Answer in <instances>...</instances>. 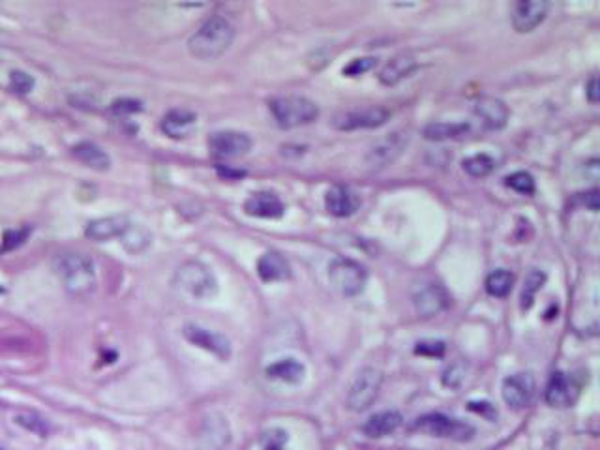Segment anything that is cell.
I'll return each instance as SVG.
<instances>
[{
  "mask_svg": "<svg viewBox=\"0 0 600 450\" xmlns=\"http://www.w3.org/2000/svg\"><path fill=\"white\" fill-rule=\"evenodd\" d=\"M235 29L225 17L212 16L192 34L188 49L199 61H214L231 47Z\"/></svg>",
  "mask_w": 600,
  "mask_h": 450,
  "instance_id": "6da1fadb",
  "label": "cell"
},
{
  "mask_svg": "<svg viewBox=\"0 0 600 450\" xmlns=\"http://www.w3.org/2000/svg\"><path fill=\"white\" fill-rule=\"evenodd\" d=\"M55 272L66 291L76 297H86L96 289V270L92 259L85 253L64 252L55 257Z\"/></svg>",
  "mask_w": 600,
  "mask_h": 450,
  "instance_id": "7a4b0ae2",
  "label": "cell"
},
{
  "mask_svg": "<svg viewBox=\"0 0 600 450\" xmlns=\"http://www.w3.org/2000/svg\"><path fill=\"white\" fill-rule=\"evenodd\" d=\"M268 109L273 113L278 126L283 128V130L312 124L319 115L317 106L312 100L304 96H297V94L273 98V100L268 101Z\"/></svg>",
  "mask_w": 600,
  "mask_h": 450,
  "instance_id": "3957f363",
  "label": "cell"
},
{
  "mask_svg": "<svg viewBox=\"0 0 600 450\" xmlns=\"http://www.w3.org/2000/svg\"><path fill=\"white\" fill-rule=\"evenodd\" d=\"M328 280L343 297H357L364 291L368 272L360 263L349 257H336L328 265Z\"/></svg>",
  "mask_w": 600,
  "mask_h": 450,
  "instance_id": "277c9868",
  "label": "cell"
},
{
  "mask_svg": "<svg viewBox=\"0 0 600 450\" xmlns=\"http://www.w3.org/2000/svg\"><path fill=\"white\" fill-rule=\"evenodd\" d=\"M413 430L432 435V437L452 441H469L474 435V428L471 424L452 419V416L441 415V413H429V415L419 416L415 420Z\"/></svg>",
  "mask_w": 600,
  "mask_h": 450,
  "instance_id": "5b68a950",
  "label": "cell"
},
{
  "mask_svg": "<svg viewBox=\"0 0 600 450\" xmlns=\"http://www.w3.org/2000/svg\"><path fill=\"white\" fill-rule=\"evenodd\" d=\"M175 282L195 299H210L218 291L214 274L199 261H186L177 268Z\"/></svg>",
  "mask_w": 600,
  "mask_h": 450,
  "instance_id": "8992f818",
  "label": "cell"
},
{
  "mask_svg": "<svg viewBox=\"0 0 600 450\" xmlns=\"http://www.w3.org/2000/svg\"><path fill=\"white\" fill-rule=\"evenodd\" d=\"M390 118V111L387 107L370 106L349 109V111L338 113L332 118V126L342 132H353V130H370V128L383 126Z\"/></svg>",
  "mask_w": 600,
  "mask_h": 450,
  "instance_id": "52a82bcc",
  "label": "cell"
},
{
  "mask_svg": "<svg viewBox=\"0 0 600 450\" xmlns=\"http://www.w3.org/2000/svg\"><path fill=\"white\" fill-rule=\"evenodd\" d=\"M383 383V375L375 368H364L360 369V374L355 377L353 384L347 392V407L351 411L368 409L373 400L377 398L379 389Z\"/></svg>",
  "mask_w": 600,
  "mask_h": 450,
  "instance_id": "ba28073f",
  "label": "cell"
},
{
  "mask_svg": "<svg viewBox=\"0 0 600 450\" xmlns=\"http://www.w3.org/2000/svg\"><path fill=\"white\" fill-rule=\"evenodd\" d=\"M535 377L529 372H522V374L509 375L503 381L501 394H503L504 404L510 405L512 409H524L535 398Z\"/></svg>",
  "mask_w": 600,
  "mask_h": 450,
  "instance_id": "9c48e42d",
  "label": "cell"
},
{
  "mask_svg": "<svg viewBox=\"0 0 600 450\" xmlns=\"http://www.w3.org/2000/svg\"><path fill=\"white\" fill-rule=\"evenodd\" d=\"M413 304L422 317H434L449 308L450 297L441 284L426 282L415 289Z\"/></svg>",
  "mask_w": 600,
  "mask_h": 450,
  "instance_id": "30bf717a",
  "label": "cell"
},
{
  "mask_svg": "<svg viewBox=\"0 0 600 450\" xmlns=\"http://www.w3.org/2000/svg\"><path fill=\"white\" fill-rule=\"evenodd\" d=\"M409 143L407 132H392L383 139H379L372 148H370L368 156H366V163L372 169H381L392 163L396 158L404 152Z\"/></svg>",
  "mask_w": 600,
  "mask_h": 450,
  "instance_id": "8fae6325",
  "label": "cell"
},
{
  "mask_svg": "<svg viewBox=\"0 0 600 450\" xmlns=\"http://www.w3.org/2000/svg\"><path fill=\"white\" fill-rule=\"evenodd\" d=\"M550 4L546 0H519L512 8V26L519 34L533 32L546 19Z\"/></svg>",
  "mask_w": 600,
  "mask_h": 450,
  "instance_id": "7c38bea8",
  "label": "cell"
},
{
  "mask_svg": "<svg viewBox=\"0 0 600 450\" xmlns=\"http://www.w3.org/2000/svg\"><path fill=\"white\" fill-rule=\"evenodd\" d=\"M184 338L190 344L197 345V347H201V349L208 351V353L216 354L220 360H228L231 357V342L220 332L203 329V327H197V324H188V327H184Z\"/></svg>",
  "mask_w": 600,
  "mask_h": 450,
  "instance_id": "4fadbf2b",
  "label": "cell"
},
{
  "mask_svg": "<svg viewBox=\"0 0 600 450\" xmlns=\"http://www.w3.org/2000/svg\"><path fill=\"white\" fill-rule=\"evenodd\" d=\"M252 148V139L240 132H216L208 137V150L214 158H238Z\"/></svg>",
  "mask_w": 600,
  "mask_h": 450,
  "instance_id": "5bb4252c",
  "label": "cell"
},
{
  "mask_svg": "<svg viewBox=\"0 0 600 450\" xmlns=\"http://www.w3.org/2000/svg\"><path fill=\"white\" fill-rule=\"evenodd\" d=\"M474 115L480 118L486 130H492V132L503 130L510 117L509 107L504 106V101L492 96H482L477 100V103H474Z\"/></svg>",
  "mask_w": 600,
  "mask_h": 450,
  "instance_id": "9a60e30c",
  "label": "cell"
},
{
  "mask_svg": "<svg viewBox=\"0 0 600 450\" xmlns=\"http://www.w3.org/2000/svg\"><path fill=\"white\" fill-rule=\"evenodd\" d=\"M244 213L253 218H267V220H276L282 218L285 213L282 199L273 192H255L244 203Z\"/></svg>",
  "mask_w": 600,
  "mask_h": 450,
  "instance_id": "2e32d148",
  "label": "cell"
},
{
  "mask_svg": "<svg viewBox=\"0 0 600 450\" xmlns=\"http://www.w3.org/2000/svg\"><path fill=\"white\" fill-rule=\"evenodd\" d=\"M578 396V387L574 384L572 377H569L563 372L551 374L550 383L546 387V402L551 407H570L576 402Z\"/></svg>",
  "mask_w": 600,
  "mask_h": 450,
  "instance_id": "e0dca14e",
  "label": "cell"
},
{
  "mask_svg": "<svg viewBox=\"0 0 600 450\" xmlns=\"http://www.w3.org/2000/svg\"><path fill=\"white\" fill-rule=\"evenodd\" d=\"M325 207L332 216L349 218L353 216L360 207V198L347 186H332L325 195Z\"/></svg>",
  "mask_w": 600,
  "mask_h": 450,
  "instance_id": "ac0fdd59",
  "label": "cell"
},
{
  "mask_svg": "<svg viewBox=\"0 0 600 450\" xmlns=\"http://www.w3.org/2000/svg\"><path fill=\"white\" fill-rule=\"evenodd\" d=\"M128 227H130V220L124 216L100 218V220H94V222H91L86 225L85 235L86 238H91V240L106 242L109 238L122 237Z\"/></svg>",
  "mask_w": 600,
  "mask_h": 450,
  "instance_id": "d6986e66",
  "label": "cell"
},
{
  "mask_svg": "<svg viewBox=\"0 0 600 450\" xmlns=\"http://www.w3.org/2000/svg\"><path fill=\"white\" fill-rule=\"evenodd\" d=\"M417 68H419L417 58L413 55H409V53H402V55H396L385 64V68L379 73V81L383 83L385 86L398 85L400 81L407 79Z\"/></svg>",
  "mask_w": 600,
  "mask_h": 450,
  "instance_id": "ffe728a7",
  "label": "cell"
},
{
  "mask_svg": "<svg viewBox=\"0 0 600 450\" xmlns=\"http://www.w3.org/2000/svg\"><path fill=\"white\" fill-rule=\"evenodd\" d=\"M197 117L193 111L188 109H173L163 117L162 130L166 135L173 139H186L195 130Z\"/></svg>",
  "mask_w": 600,
  "mask_h": 450,
  "instance_id": "44dd1931",
  "label": "cell"
},
{
  "mask_svg": "<svg viewBox=\"0 0 600 450\" xmlns=\"http://www.w3.org/2000/svg\"><path fill=\"white\" fill-rule=\"evenodd\" d=\"M258 274L263 282H283L291 278V268L283 255L267 252L258 261Z\"/></svg>",
  "mask_w": 600,
  "mask_h": 450,
  "instance_id": "7402d4cb",
  "label": "cell"
},
{
  "mask_svg": "<svg viewBox=\"0 0 600 450\" xmlns=\"http://www.w3.org/2000/svg\"><path fill=\"white\" fill-rule=\"evenodd\" d=\"M400 426H402V415H400L398 411H383V413L370 416L362 430L368 437L379 439V437H385V435H390L392 431H396Z\"/></svg>",
  "mask_w": 600,
  "mask_h": 450,
  "instance_id": "603a6c76",
  "label": "cell"
},
{
  "mask_svg": "<svg viewBox=\"0 0 600 450\" xmlns=\"http://www.w3.org/2000/svg\"><path fill=\"white\" fill-rule=\"evenodd\" d=\"M471 132L467 122H429L424 128V137L428 141H449V139H462Z\"/></svg>",
  "mask_w": 600,
  "mask_h": 450,
  "instance_id": "cb8c5ba5",
  "label": "cell"
},
{
  "mask_svg": "<svg viewBox=\"0 0 600 450\" xmlns=\"http://www.w3.org/2000/svg\"><path fill=\"white\" fill-rule=\"evenodd\" d=\"M71 154H73V158H77L79 162L85 163L86 167L96 169V171H107V169L111 167V158L107 156L106 150H101L94 143H79V145H76V147L71 148Z\"/></svg>",
  "mask_w": 600,
  "mask_h": 450,
  "instance_id": "d4e9b609",
  "label": "cell"
},
{
  "mask_svg": "<svg viewBox=\"0 0 600 450\" xmlns=\"http://www.w3.org/2000/svg\"><path fill=\"white\" fill-rule=\"evenodd\" d=\"M304 374L306 368L295 359H282L267 368V375L270 379L283 381V383H300Z\"/></svg>",
  "mask_w": 600,
  "mask_h": 450,
  "instance_id": "484cf974",
  "label": "cell"
},
{
  "mask_svg": "<svg viewBox=\"0 0 600 450\" xmlns=\"http://www.w3.org/2000/svg\"><path fill=\"white\" fill-rule=\"evenodd\" d=\"M546 282V274L542 270H531L527 276H525L524 287H522V295H519V308L524 312H529L533 308V302H535V297L539 293L542 285Z\"/></svg>",
  "mask_w": 600,
  "mask_h": 450,
  "instance_id": "4316f807",
  "label": "cell"
},
{
  "mask_svg": "<svg viewBox=\"0 0 600 450\" xmlns=\"http://www.w3.org/2000/svg\"><path fill=\"white\" fill-rule=\"evenodd\" d=\"M512 285H514V276L503 268L495 270L486 278V291L489 297H495V299H504L512 291Z\"/></svg>",
  "mask_w": 600,
  "mask_h": 450,
  "instance_id": "83f0119b",
  "label": "cell"
},
{
  "mask_svg": "<svg viewBox=\"0 0 600 450\" xmlns=\"http://www.w3.org/2000/svg\"><path fill=\"white\" fill-rule=\"evenodd\" d=\"M462 167H464V171L467 173L469 177L484 178L495 169V162L494 158L488 156V154H474V156L465 158Z\"/></svg>",
  "mask_w": 600,
  "mask_h": 450,
  "instance_id": "f1b7e54d",
  "label": "cell"
},
{
  "mask_svg": "<svg viewBox=\"0 0 600 450\" xmlns=\"http://www.w3.org/2000/svg\"><path fill=\"white\" fill-rule=\"evenodd\" d=\"M121 238L122 244H124L131 253L143 252V250L151 244V233H148L145 227H141V225H133V223H130V227L124 231V235H122Z\"/></svg>",
  "mask_w": 600,
  "mask_h": 450,
  "instance_id": "f546056e",
  "label": "cell"
},
{
  "mask_svg": "<svg viewBox=\"0 0 600 450\" xmlns=\"http://www.w3.org/2000/svg\"><path fill=\"white\" fill-rule=\"evenodd\" d=\"M504 184H507L510 190L522 193V195H533V193H535V178L525 171H518L509 175V177L504 178Z\"/></svg>",
  "mask_w": 600,
  "mask_h": 450,
  "instance_id": "4dcf8cb0",
  "label": "cell"
},
{
  "mask_svg": "<svg viewBox=\"0 0 600 450\" xmlns=\"http://www.w3.org/2000/svg\"><path fill=\"white\" fill-rule=\"evenodd\" d=\"M32 233V227H19V229H10V231H6L4 237H2V244H0V253H6V252H11V250L19 248V246H23V244L26 242V238L31 237Z\"/></svg>",
  "mask_w": 600,
  "mask_h": 450,
  "instance_id": "1f68e13d",
  "label": "cell"
},
{
  "mask_svg": "<svg viewBox=\"0 0 600 450\" xmlns=\"http://www.w3.org/2000/svg\"><path fill=\"white\" fill-rule=\"evenodd\" d=\"M34 86V79H32L26 71L14 70L10 73V88L17 94H29Z\"/></svg>",
  "mask_w": 600,
  "mask_h": 450,
  "instance_id": "d6a6232c",
  "label": "cell"
},
{
  "mask_svg": "<svg viewBox=\"0 0 600 450\" xmlns=\"http://www.w3.org/2000/svg\"><path fill=\"white\" fill-rule=\"evenodd\" d=\"M377 64V58H373V56H366V58H355V61H351L347 64V66L343 68V76L347 77H357V76H362V73H366V71L372 70L373 66Z\"/></svg>",
  "mask_w": 600,
  "mask_h": 450,
  "instance_id": "836d02e7",
  "label": "cell"
},
{
  "mask_svg": "<svg viewBox=\"0 0 600 450\" xmlns=\"http://www.w3.org/2000/svg\"><path fill=\"white\" fill-rule=\"evenodd\" d=\"M444 349H447L444 342H439V339H424V342L417 344L415 353L422 354V357H443Z\"/></svg>",
  "mask_w": 600,
  "mask_h": 450,
  "instance_id": "e575fe53",
  "label": "cell"
},
{
  "mask_svg": "<svg viewBox=\"0 0 600 450\" xmlns=\"http://www.w3.org/2000/svg\"><path fill=\"white\" fill-rule=\"evenodd\" d=\"M464 377H465L464 366L452 364V366H449V368L444 369L443 384H444V387H449V389H458L459 384L464 383Z\"/></svg>",
  "mask_w": 600,
  "mask_h": 450,
  "instance_id": "d590c367",
  "label": "cell"
},
{
  "mask_svg": "<svg viewBox=\"0 0 600 450\" xmlns=\"http://www.w3.org/2000/svg\"><path fill=\"white\" fill-rule=\"evenodd\" d=\"M17 424H21L23 428H26L29 431H34V434L38 435H46L47 434V424L44 422V420L40 419V416L36 415H31V413H26V415H19L17 416Z\"/></svg>",
  "mask_w": 600,
  "mask_h": 450,
  "instance_id": "8d00e7d4",
  "label": "cell"
},
{
  "mask_svg": "<svg viewBox=\"0 0 600 450\" xmlns=\"http://www.w3.org/2000/svg\"><path fill=\"white\" fill-rule=\"evenodd\" d=\"M285 441H288V437L282 430L270 431V434L265 435V450H283Z\"/></svg>",
  "mask_w": 600,
  "mask_h": 450,
  "instance_id": "74e56055",
  "label": "cell"
},
{
  "mask_svg": "<svg viewBox=\"0 0 600 450\" xmlns=\"http://www.w3.org/2000/svg\"><path fill=\"white\" fill-rule=\"evenodd\" d=\"M143 107L139 101L133 100H116L111 106V111L116 113V115H126V113H137L141 111Z\"/></svg>",
  "mask_w": 600,
  "mask_h": 450,
  "instance_id": "f35d334b",
  "label": "cell"
},
{
  "mask_svg": "<svg viewBox=\"0 0 600 450\" xmlns=\"http://www.w3.org/2000/svg\"><path fill=\"white\" fill-rule=\"evenodd\" d=\"M469 409L474 411V413H479V415H484L486 419H489V420L497 416L495 407L492 404H488V402H471Z\"/></svg>",
  "mask_w": 600,
  "mask_h": 450,
  "instance_id": "ab89813d",
  "label": "cell"
},
{
  "mask_svg": "<svg viewBox=\"0 0 600 450\" xmlns=\"http://www.w3.org/2000/svg\"><path fill=\"white\" fill-rule=\"evenodd\" d=\"M585 94H587V100L591 101V103H596L599 101V77L593 76L589 79V83H587V91H585Z\"/></svg>",
  "mask_w": 600,
  "mask_h": 450,
  "instance_id": "60d3db41",
  "label": "cell"
},
{
  "mask_svg": "<svg viewBox=\"0 0 600 450\" xmlns=\"http://www.w3.org/2000/svg\"><path fill=\"white\" fill-rule=\"evenodd\" d=\"M0 293H4V289H2V287H0Z\"/></svg>",
  "mask_w": 600,
  "mask_h": 450,
  "instance_id": "b9f144b4",
  "label": "cell"
},
{
  "mask_svg": "<svg viewBox=\"0 0 600 450\" xmlns=\"http://www.w3.org/2000/svg\"><path fill=\"white\" fill-rule=\"evenodd\" d=\"M0 450H2V449H0Z\"/></svg>",
  "mask_w": 600,
  "mask_h": 450,
  "instance_id": "7bdbcfd3",
  "label": "cell"
}]
</instances>
